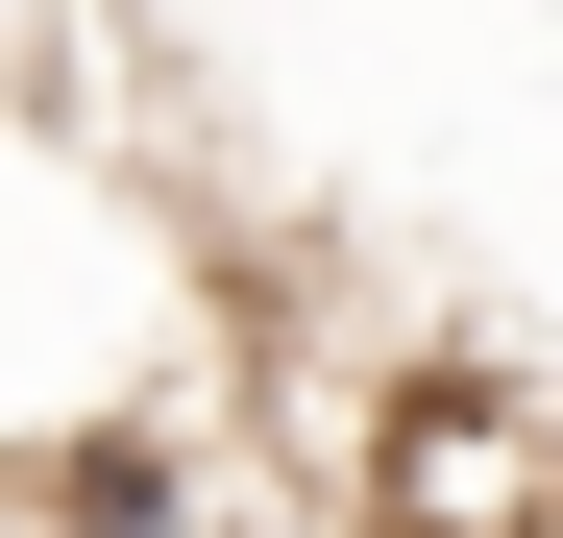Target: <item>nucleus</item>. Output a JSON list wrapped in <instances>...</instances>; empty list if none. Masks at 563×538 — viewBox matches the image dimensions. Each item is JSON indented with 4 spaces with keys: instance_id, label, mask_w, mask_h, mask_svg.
<instances>
[{
    "instance_id": "obj_1",
    "label": "nucleus",
    "mask_w": 563,
    "mask_h": 538,
    "mask_svg": "<svg viewBox=\"0 0 563 538\" xmlns=\"http://www.w3.org/2000/svg\"><path fill=\"white\" fill-rule=\"evenodd\" d=\"M367 514H393V538H563V416H539V392L417 368V392H393V440H367Z\"/></svg>"
}]
</instances>
